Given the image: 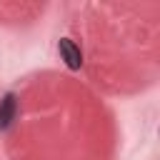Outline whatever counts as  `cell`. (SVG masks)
<instances>
[{
  "mask_svg": "<svg viewBox=\"0 0 160 160\" xmlns=\"http://www.w3.org/2000/svg\"><path fill=\"white\" fill-rule=\"evenodd\" d=\"M58 52H60V58L65 60V65H68V68L78 70V68L82 65V55H80V48H78L72 40H68V38H62V40L58 42Z\"/></svg>",
  "mask_w": 160,
  "mask_h": 160,
  "instance_id": "1",
  "label": "cell"
},
{
  "mask_svg": "<svg viewBox=\"0 0 160 160\" xmlns=\"http://www.w3.org/2000/svg\"><path fill=\"white\" fill-rule=\"evenodd\" d=\"M15 108H18V102H15L12 95H5V98L0 100V130H5V128L12 122V118H15Z\"/></svg>",
  "mask_w": 160,
  "mask_h": 160,
  "instance_id": "2",
  "label": "cell"
}]
</instances>
